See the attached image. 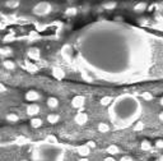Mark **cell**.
Here are the masks:
<instances>
[{"instance_id":"cell-1","label":"cell","mask_w":163,"mask_h":161,"mask_svg":"<svg viewBox=\"0 0 163 161\" xmlns=\"http://www.w3.org/2000/svg\"><path fill=\"white\" fill-rule=\"evenodd\" d=\"M139 111V102L133 96H122L116 100L113 109L111 110V114H113L115 119L121 121L129 120L133 117H136V112Z\"/></svg>"},{"instance_id":"cell-2","label":"cell","mask_w":163,"mask_h":161,"mask_svg":"<svg viewBox=\"0 0 163 161\" xmlns=\"http://www.w3.org/2000/svg\"><path fill=\"white\" fill-rule=\"evenodd\" d=\"M64 148L58 145H44L36 147L32 152L33 161H62Z\"/></svg>"},{"instance_id":"cell-3","label":"cell","mask_w":163,"mask_h":161,"mask_svg":"<svg viewBox=\"0 0 163 161\" xmlns=\"http://www.w3.org/2000/svg\"><path fill=\"white\" fill-rule=\"evenodd\" d=\"M32 12L35 13L36 15H46V14L51 12V4L47 1H41L35 5Z\"/></svg>"},{"instance_id":"cell-4","label":"cell","mask_w":163,"mask_h":161,"mask_svg":"<svg viewBox=\"0 0 163 161\" xmlns=\"http://www.w3.org/2000/svg\"><path fill=\"white\" fill-rule=\"evenodd\" d=\"M84 101H85L84 96L78 95V96H75V97L71 100V105H73L74 107H82L83 105H84Z\"/></svg>"},{"instance_id":"cell-5","label":"cell","mask_w":163,"mask_h":161,"mask_svg":"<svg viewBox=\"0 0 163 161\" xmlns=\"http://www.w3.org/2000/svg\"><path fill=\"white\" fill-rule=\"evenodd\" d=\"M27 115H31V117H35L40 112V106L36 105V104H31V105L27 106Z\"/></svg>"},{"instance_id":"cell-6","label":"cell","mask_w":163,"mask_h":161,"mask_svg":"<svg viewBox=\"0 0 163 161\" xmlns=\"http://www.w3.org/2000/svg\"><path fill=\"white\" fill-rule=\"evenodd\" d=\"M40 98V94L37 91H33V90H31V91H28L27 94H25V100L27 101H31V102H33V101H37Z\"/></svg>"},{"instance_id":"cell-7","label":"cell","mask_w":163,"mask_h":161,"mask_svg":"<svg viewBox=\"0 0 163 161\" xmlns=\"http://www.w3.org/2000/svg\"><path fill=\"white\" fill-rule=\"evenodd\" d=\"M88 120V117L85 112H79V114L75 115V123L79 124V125H83V124H85Z\"/></svg>"},{"instance_id":"cell-8","label":"cell","mask_w":163,"mask_h":161,"mask_svg":"<svg viewBox=\"0 0 163 161\" xmlns=\"http://www.w3.org/2000/svg\"><path fill=\"white\" fill-rule=\"evenodd\" d=\"M28 56H30L31 59H33V60L40 59V49H37V47H31V49L28 50Z\"/></svg>"},{"instance_id":"cell-9","label":"cell","mask_w":163,"mask_h":161,"mask_svg":"<svg viewBox=\"0 0 163 161\" xmlns=\"http://www.w3.org/2000/svg\"><path fill=\"white\" fill-rule=\"evenodd\" d=\"M52 74H54V77L56 78V79H62L64 78V75H65V73H64V70L61 69V68H54L52 69Z\"/></svg>"},{"instance_id":"cell-10","label":"cell","mask_w":163,"mask_h":161,"mask_svg":"<svg viewBox=\"0 0 163 161\" xmlns=\"http://www.w3.org/2000/svg\"><path fill=\"white\" fill-rule=\"evenodd\" d=\"M61 54H62V56H64L66 60H69L70 55H71V47L69 46V45H65V46L62 47V50H61Z\"/></svg>"},{"instance_id":"cell-11","label":"cell","mask_w":163,"mask_h":161,"mask_svg":"<svg viewBox=\"0 0 163 161\" xmlns=\"http://www.w3.org/2000/svg\"><path fill=\"white\" fill-rule=\"evenodd\" d=\"M89 152H91V148L88 147L87 145L78 147V154L80 155V156H88V155H89Z\"/></svg>"},{"instance_id":"cell-12","label":"cell","mask_w":163,"mask_h":161,"mask_svg":"<svg viewBox=\"0 0 163 161\" xmlns=\"http://www.w3.org/2000/svg\"><path fill=\"white\" fill-rule=\"evenodd\" d=\"M19 5H21V1H18V0H8V1H5V7L10 8V9H15Z\"/></svg>"},{"instance_id":"cell-13","label":"cell","mask_w":163,"mask_h":161,"mask_svg":"<svg viewBox=\"0 0 163 161\" xmlns=\"http://www.w3.org/2000/svg\"><path fill=\"white\" fill-rule=\"evenodd\" d=\"M59 105V100L56 97H48L47 98V106L51 107V109H55V107H58Z\"/></svg>"},{"instance_id":"cell-14","label":"cell","mask_w":163,"mask_h":161,"mask_svg":"<svg viewBox=\"0 0 163 161\" xmlns=\"http://www.w3.org/2000/svg\"><path fill=\"white\" fill-rule=\"evenodd\" d=\"M31 125H32L33 128H40V127L42 125V120L40 119V118H32V119H31Z\"/></svg>"},{"instance_id":"cell-15","label":"cell","mask_w":163,"mask_h":161,"mask_svg":"<svg viewBox=\"0 0 163 161\" xmlns=\"http://www.w3.org/2000/svg\"><path fill=\"white\" fill-rule=\"evenodd\" d=\"M59 119H60V118H59L58 114H50V115H47V121H48V123H51V124L58 123Z\"/></svg>"},{"instance_id":"cell-16","label":"cell","mask_w":163,"mask_h":161,"mask_svg":"<svg viewBox=\"0 0 163 161\" xmlns=\"http://www.w3.org/2000/svg\"><path fill=\"white\" fill-rule=\"evenodd\" d=\"M46 145H58V138H56L55 135H47Z\"/></svg>"},{"instance_id":"cell-17","label":"cell","mask_w":163,"mask_h":161,"mask_svg":"<svg viewBox=\"0 0 163 161\" xmlns=\"http://www.w3.org/2000/svg\"><path fill=\"white\" fill-rule=\"evenodd\" d=\"M111 102H112V97H110V96H105V97L101 98V105L102 106H108Z\"/></svg>"},{"instance_id":"cell-18","label":"cell","mask_w":163,"mask_h":161,"mask_svg":"<svg viewBox=\"0 0 163 161\" xmlns=\"http://www.w3.org/2000/svg\"><path fill=\"white\" fill-rule=\"evenodd\" d=\"M98 131L102 132V133H106V132L110 131V125L106 123H99L98 124Z\"/></svg>"},{"instance_id":"cell-19","label":"cell","mask_w":163,"mask_h":161,"mask_svg":"<svg viewBox=\"0 0 163 161\" xmlns=\"http://www.w3.org/2000/svg\"><path fill=\"white\" fill-rule=\"evenodd\" d=\"M3 65H4V68H7V69L13 70L14 68H15V63H13L12 60H4V63H3Z\"/></svg>"},{"instance_id":"cell-20","label":"cell","mask_w":163,"mask_h":161,"mask_svg":"<svg viewBox=\"0 0 163 161\" xmlns=\"http://www.w3.org/2000/svg\"><path fill=\"white\" fill-rule=\"evenodd\" d=\"M12 49H10V47H1V49H0V54H1L3 56H10L12 55Z\"/></svg>"},{"instance_id":"cell-21","label":"cell","mask_w":163,"mask_h":161,"mask_svg":"<svg viewBox=\"0 0 163 161\" xmlns=\"http://www.w3.org/2000/svg\"><path fill=\"white\" fill-rule=\"evenodd\" d=\"M140 147H142V150L143 151H149V150L152 148V145H150V142L149 141H143L142 142V145H140Z\"/></svg>"},{"instance_id":"cell-22","label":"cell","mask_w":163,"mask_h":161,"mask_svg":"<svg viewBox=\"0 0 163 161\" xmlns=\"http://www.w3.org/2000/svg\"><path fill=\"white\" fill-rule=\"evenodd\" d=\"M107 152H108L110 155H115V154H119L120 150H119V147H117V146H110V147L107 148Z\"/></svg>"},{"instance_id":"cell-23","label":"cell","mask_w":163,"mask_h":161,"mask_svg":"<svg viewBox=\"0 0 163 161\" xmlns=\"http://www.w3.org/2000/svg\"><path fill=\"white\" fill-rule=\"evenodd\" d=\"M18 115H15V114H8L7 115V120L8 121H12V123H15V121H18Z\"/></svg>"},{"instance_id":"cell-24","label":"cell","mask_w":163,"mask_h":161,"mask_svg":"<svg viewBox=\"0 0 163 161\" xmlns=\"http://www.w3.org/2000/svg\"><path fill=\"white\" fill-rule=\"evenodd\" d=\"M147 8V5H145V3H139V4H136L135 7H134V9L136 10V12H143V10Z\"/></svg>"},{"instance_id":"cell-25","label":"cell","mask_w":163,"mask_h":161,"mask_svg":"<svg viewBox=\"0 0 163 161\" xmlns=\"http://www.w3.org/2000/svg\"><path fill=\"white\" fill-rule=\"evenodd\" d=\"M116 5H117L116 1H107V3H105L103 4V7L106 8V9H113Z\"/></svg>"},{"instance_id":"cell-26","label":"cell","mask_w":163,"mask_h":161,"mask_svg":"<svg viewBox=\"0 0 163 161\" xmlns=\"http://www.w3.org/2000/svg\"><path fill=\"white\" fill-rule=\"evenodd\" d=\"M24 68H25L27 70H30V72H36V70H37V67L33 65V64H31V63H25Z\"/></svg>"},{"instance_id":"cell-27","label":"cell","mask_w":163,"mask_h":161,"mask_svg":"<svg viewBox=\"0 0 163 161\" xmlns=\"http://www.w3.org/2000/svg\"><path fill=\"white\" fill-rule=\"evenodd\" d=\"M143 129H144V123L143 121H138L135 124V127H134V131H143Z\"/></svg>"},{"instance_id":"cell-28","label":"cell","mask_w":163,"mask_h":161,"mask_svg":"<svg viewBox=\"0 0 163 161\" xmlns=\"http://www.w3.org/2000/svg\"><path fill=\"white\" fill-rule=\"evenodd\" d=\"M143 98L144 100H147V101H150V100H153V95L149 94V92H143Z\"/></svg>"},{"instance_id":"cell-29","label":"cell","mask_w":163,"mask_h":161,"mask_svg":"<svg viewBox=\"0 0 163 161\" xmlns=\"http://www.w3.org/2000/svg\"><path fill=\"white\" fill-rule=\"evenodd\" d=\"M76 12H78V10H76L75 8H69V9H66V12L65 13H66L68 15H75Z\"/></svg>"},{"instance_id":"cell-30","label":"cell","mask_w":163,"mask_h":161,"mask_svg":"<svg viewBox=\"0 0 163 161\" xmlns=\"http://www.w3.org/2000/svg\"><path fill=\"white\" fill-rule=\"evenodd\" d=\"M28 141L25 139V138H23V137H21V138H18L17 139V145H23V143H27Z\"/></svg>"},{"instance_id":"cell-31","label":"cell","mask_w":163,"mask_h":161,"mask_svg":"<svg viewBox=\"0 0 163 161\" xmlns=\"http://www.w3.org/2000/svg\"><path fill=\"white\" fill-rule=\"evenodd\" d=\"M156 146H157L158 148H163V139H158V141H157V142H156Z\"/></svg>"},{"instance_id":"cell-32","label":"cell","mask_w":163,"mask_h":161,"mask_svg":"<svg viewBox=\"0 0 163 161\" xmlns=\"http://www.w3.org/2000/svg\"><path fill=\"white\" fill-rule=\"evenodd\" d=\"M87 146L89 148H94L96 147V142H93V141H89V142H87Z\"/></svg>"},{"instance_id":"cell-33","label":"cell","mask_w":163,"mask_h":161,"mask_svg":"<svg viewBox=\"0 0 163 161\" xmlns=\"http://www.w3.org/2000/svg\"><path fill=\"white\" fill-rule=\"evenodd\" d=\"M121 161H134L131 156H122L121 157Z\"/></svg>"},{"instance_id":"cell-34","label":"cell","mask_w":163,"mask_h":161,"mask_svg":"<svg viewBox=\"0 0 163 161\" xmlns=\"http://www.w3.org/2000/svg\"><path fill=\"white\" fill-rule=\"evenodd\" d=\"M5 90H7V88H5V86L1 83V82H0V92H4Z\"/></svg>"},{"instance_id":"cell-35","label":"cell","mask_w":163,"mask_h":161,"mask_svg":"<svg viewBox=\"0 0 163 161\" xmlns=\"http://www.w3.org/2000/svg\"><path fill=\"white\" fill-rule=\"evenodd\" d=\"M103 161H116L115 159H113L112 156H108V157H106V159L103 160Z\"/></svg>"},{"instance_id":"cell-36","label":"cell","mask_w":163,"mask_h":161,"mask_svg":"<svg viewBox=\"0 0 163 161\" xmlns=\"http://www.w3.org/2000/svg\"><path fill=\"white\" fill-rule=\"evenodd\" d=\"M159 119H161V120L163 121V111L161 112V114H159Z\"/></svg>"},{"instance_id":"cell-37","label":"cell","mask_w":163,"mask_h":161,"mask_svg":"<svg viewBox=\"0 0 163 161\" xmlns=\"http://www.w3.org/2000/svg\"><path fill=\"white\" fill-rule=\"evenodd\" d=\"M79 161H89V160H88V159H85V157H82V159L79 160Z\"/></svg>"},{"instance_id":"cell-38","label":"cell","mask_w":163,"mask_h":161,"mask_svg":"<svg viewBox=\"0 0 163 161\" xmlns=\"http://www.w3.org/2000/svg\"><path fill=\"white\" fill-rule=\"evenodd\" d=\"M158 161H163V155H162V156H159V159H158Z\"/></svg>"},{"instance_id":"cell-39","label":"cell","mask_w":163,"mask_h":161,"mask_svg":"<svg viewBox=\"0 0 163 161\" xmlns=\"http://www.w3.org/2000/svg\"><path fill=\"white\" fill-rule=\"evenodd\" d=\"M161 105H162V106H163V97H162V98H161Z\"/></svg>"},{"instance_id":"cell-40","label":"cell","mask_w":163,"mask_h":161,"mask_svg":"<svg viewBox=\"0 0 163 161\" xmlns=\"http://www.w3.org/2000/svg\"><path fill=\"white\" fill-rule=\"evenodd\" d=\"M22 161H27V160H22Z\"/></svg>"}]
</instances>
